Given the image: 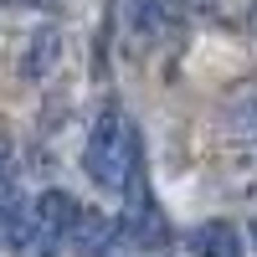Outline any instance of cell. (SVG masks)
<instances>
[{"label":"cell","mask_w":257,"mask_h":257,"mask_svg":"<svg viewBox=\"0 0 257 257\" xmlns=\"http://www.w3.org/2000/svg\"><path fill=\"white\" fill-rule=\"evenodd\" d=\"M77 201L67 190H41L36 201L21 206V216L11 226V257H62V247L72 242Z\"/></svg>","instance_id":"obj_2"},{"label":"cell","mask_w":257,"mask_h":257,"mask_svg":"<svg viewBox=\"0 0 257 257\" xmlns=\"http://www.w3.org/2000/svg\"><path fill=\"white\" fill-rule=\"evenodd\" d=\"M242 242H247V252H252V257H257V221H252V226H247V237H242Z\"/></svg>","instance_id":"obj_5"},{"label":"cell","mask_w":257,"mask_h":257,"mask_svg":"<svg viewBox=\"0 0 257 257\" xmlns=\"http://www.w3.org/2000/svg\"><path fill=\"white\" fill-rule=\"evenodd\" d=\"M0 180H11V144L0 139Z\"/></svg>","instance_id":"obj_4"},{"label":"cell","mask_w":257,"mask_h":257,"mask_svg":"<svg viewBox=\"0 0 257 257\" xmlns=\"http://www.w3.org/2000/svg\"><path fill=\"white\" fill-rule=\"evenodd\" d=\"M242 252H247V242L231 221H206L185 237V257H242Z\"/></svg>","instance_id":"obj_3"},{"label":"cell","mask_w":257,"mask_h":257,"mask_svg":"<svg viewBox=\"0 0 257 257\" xmlns=\"http://www.w3.org/2000/svg\"><path fill=\"white\" fill-rule=\"evenodd\" d=\"M82 170L98 190L123 196L128 180L144 170V149H139V128L123 108H103L88 128V149H82Z\"/></svg>","instance_id":"obj_1"}]
</instances>
